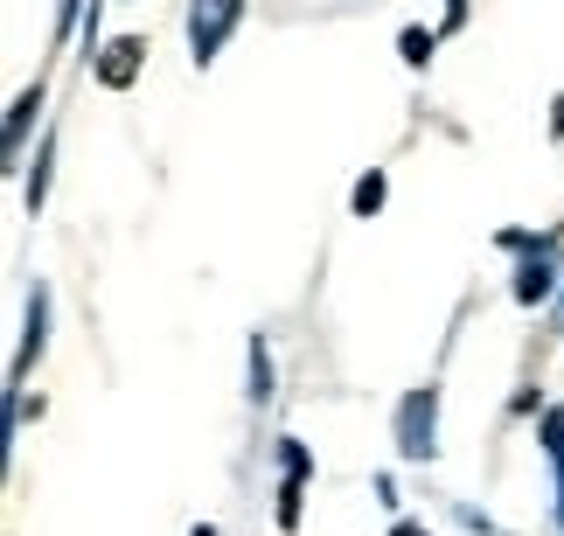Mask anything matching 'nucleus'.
<instances>
[{"label":"nucleus","mask_w":564,"mask_h":536,"mask_svg":"<svg viewBox=\"0 0 564 536\" xmlns=\"http://www.w3.org/2000/svg\"><path fill=\"white\" fill-rule=\"evenodd\" d=\"M237 21H245V0H195V8H188V56L203 63V70L224 56V42L237 35Z\"/></svg>","instance_id":"1"},{"label":"nucleus","mask_w":564,"mask_h":536,"mask_svg":"<svg viewBox=\"0 0 564 536\" xmlns=\"http://www.w3.org/2000/svg\"><path fill=\"white\" fill-rule=\"evenodd\" d=\"M398 453L404 460L440 453V391H432V383H419V391L398 404Z\"/></svg>","instance_id":"2"},{"label":"nucleus","mask_w":564,"mask_h":536,"mask_svg":"<svg viewBox=\"0 0 564 536\" xmlns=\"http://www.w3.org/2000/svg\"><path fill=\"white\" fill-rule=\"evenodd\" d=\"M279 467H286V481H279V529H300V502H307V474H314V453L300 439H279Z\"/></svg>","instance_id":"3"},{"label":"nucleus","mask_w":564,"mask_h":536,"mask_svg":"<svg viewBox=\"0 0 564 536\" xmlns=\"http://www.w3.org/2000/svg\"><path fill=\"white\" fill-rule=\"evenodd\" d=\"M140 63H147V35L105 42V50H98V84H105V91H126V84L140 77Z\"/></svg>","instance_id":"4"},{"label":"nucleus","mask_w":564,"mask_h":536,"mask_svg":"<svg viewBox=\"0 0 564 536\" xmlns=\"http://www.w3.org/2000/svg\"><path fill=\"white\" fill-rule=\"evenodd\" d=\"M42 328H50V286L29 293V335H21V349H14V383L29 376V362L42 355Z\"/></svg>","instance_id":"5"},{"label":"nucleus","mask_w":564,"mask_h":536,"mask_svg":"<svg viewBox=\"0 0 564 536\" xmlns=\"http://www.w3.org/2000/svg\"><path fill=\"white\" fill-rule=\"evenodd\" d=\"M551 278H557V251H530V265L516 272V299H523V307L551 299Z\"/></svg>","instance_id":"6"},{"label":"nucleus","mask_w":564,"mask_h":536,"mask_svg":"<svg viewBox=\"0 0 564 536\" xmlns=\"http://www.w3.org/2000/svg\"><path fill=\"white\" fill-rule=\"evenodd\" d=\"M544 460L557 481V529H564V412H544Z\"/></svg>","instance_id":"7"},{"label":"nucleus","mask_w":564,"mask_h":536,"mask_svg":"<svg viewBox=\"0 0 564 536\" xmlns=\"http://www.w3.org/2000/svg\"><path fill=\"white\" fill-rule=\"evenodd\" d=\"M35 112H42V84H29V91L14 98V112H8V161L21 154V140H29V125H35Z\"/></svg>","instance_id":"8"},{"label":"nucleus","mask_w":564,"mask_h":536,"mask_svg":"<svg viewBox=\"0 0 564 536\" xmlns=\"http://www.w3.org/2000/svg\"><path fill=\"white\" fill-rule=\"evenodd\" d=\"M272 397V355H265V335H251V404Z\"/></svg>","instance_id":"9"},{"label":"nucleus","mask_w":564,"mask_h":536,"mask_svg":"<svg viewBox=\"0 0 564 536\" xmlns=\"http://www.w3.org/2000/svg\"><path fill=\"white\" fill-rule=\"evenodd\" d=\"M50 161H56V133L42 140V154H35V175H29V209L50 203Z\"/></svg>","instance_id":"10"},{"label":"nucleus","mask_w":564,"mask_h":536,"mask_svg":"<svg viewBox=\"0 0 564 536\" xmlns=\"http://www.w3.org/2000/svg\"><path fill=\"white\" fill-rule=\"evenodd\" d=\"M383 196H390V182H383V175H362V182H356V196H349V209H356V217H377Z\"/></svg>","instance_id":"11"},{"label":"nucleus","mask_w":564,"mask_h":536,"mask_svg":"<svg viewBox=\"0 0 564 536\" xmlns=\"http://www.w3.org/2000/svg\"><path fill=\"white\" fill-rule=\"evenodd\" d=\"M398 50H404V63H411V70H425V63H432V50H440V42H432L425 29H404V35H398Z\"/></svg>","instance_id":"12"},{"label":"nucleus","mask_w":564,"mask_h":536,"mask_svg":"<svg viewBox=\"0 0 564 536\" xmlns=\"http://www.w3.org/2000/svg\"><path fill=\"white\" fill-rule=\"evenodd\" d=\"M77 14H84V0H63V8H56V42L77 29Z\"/></svg>","instance_id":"13"},{"label":"nucleus","mask_w":564,"mask_h":536,"mask_svg":"<svg viewBox=\"0 0 564 536\" xmlns=\"http://www.w3.org/2000/svg\"><path fill=\"white\" fill-rule=\"evenodd\" d=\"M467 21V0H446V29H460Z\"/></svg>","instance_id":"14"},{"label":"nucleus","mask_w":564,"mask_h":536,"mask_svg":"<svg viewBox=\"0 0 564 536\" xmlns=\"http://www.w3.org/2000/svg\"><path fill=\"white\" fill-rule=\"evenodd\" d=\"M390 536H425V529H419V523H398V529H390Z\"/></svg>","instance_id":"15"},{"label":"nucleus","mask_w":564,"mask_h":536,"mask_svg":"<svg viewBox=\"0 0 564 536\" xmlns=\"http://www.w3.org/2000/svg\"><path fill=\"white\" fill-rule=\"evenodd\" d=\"M195 536H216V529H209V523H203V529H195Z\"/></svg>","instance_id":"16"}]
</instances>
